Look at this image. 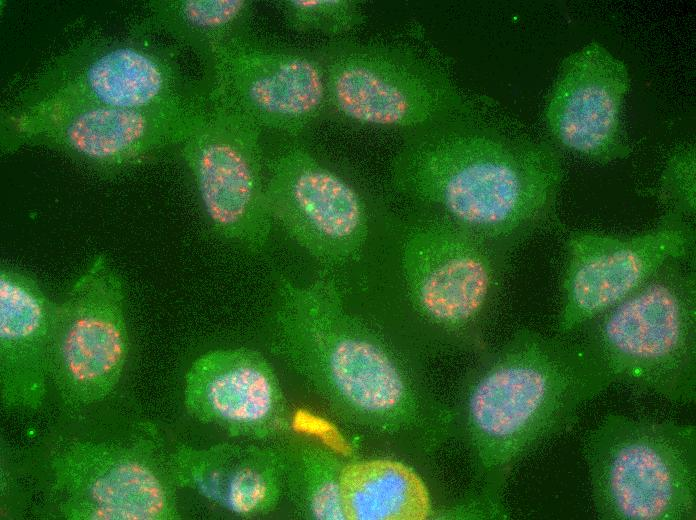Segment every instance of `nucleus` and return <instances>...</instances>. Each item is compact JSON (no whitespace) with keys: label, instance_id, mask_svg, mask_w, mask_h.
Here are the masks:
<instances>
[{"label":"nucleus","instance_id":"obj_22","mask_svg":"<svg viewBox=\"0 0 696 520\" xmlns=\"http://www.w3.org/2000/svg\"><path fill=\"white\" fill-rule=\"evenodd\" d=\"M274 448L284 494L296 514L308 520H345L340 478L346 460L328 445L300 434L285 435Z\"/></svg>","mask_w":696,"mask_h":520},{"label":"nucleus","instance_id":"obj_5","mask_svg":"<svg viewBox=\"0 0 696 520\" xmlns=\"http://www.w3.org/2000/svg\"><path fill=\"white\" fill-rule=\"evenodd\" d=\"M578 331L579 341L608 386L623 384L674 404L695 401L692 259L666 263Z\"/></svg>","mask_w":696,"mask_h":520},{"label":"nucleus","instance_id":"obj_21","mask_svg":"<svg viewBox=\"0 0 696 520\" xmlns=\"http://www.w3.org/2000/svg\"><path fill=\"white\" fill-rule=\"evenodd\" d=\"M251 0H152L138 33H161L194 52L205 66L228 41L252 33Z\"/></svg>","mask_w":696,"mask_h":520},{"label":"nucleus","instance_id":"obj_16","mask_svg":"<svg viewBox=\"0 0 696 520\" xmlns=\"http://www.w3.org/2000/svg\"><path fill=\"white\" fill-rule=\"evenodd\" d=\"M630 88L626 64L598 42L561 63L544 107L551 138L599 164L630 154L623 107Z\"/></svg>","mask_w":696,"mask_h":520},{"label":"nucleus","instance_id":"obj_8","mask_svg":"<svg viewBox=\"0 0 696 520\" xmlns=\"http://www.w3.org/2000/svg\"><path fill=\"white\" fill-rule=\"evenodd\" d=\"M179 48L146 36H93L50 60L20 91L15 108L96 104L137 110H197L204 84L181 68Z\"/></svg>","mask_w":696,"mask_h":520},{"label":"nucleus","instance_id":"obj_2","mask_svg":"<svg viewBox=\"0 0 696 520\" xmlns=\"http://www.w3.org/2000/svg\"><path fill=\"white\" fill-rule=\"evenodd\" d=\"M564 172L553 142L475 98L465 112L403 137L390 182L409 206L440 214L512 254L557 226Z\"/></svg>","mask_w":696,"mask_h":520},{"label":"nucleus","instance_id":"obj_13","mask_svg":"<svg viewBox=\"0 0 696 520\" xmlns=\"http://www.w3.org/2000/svg\"><path fill=\"white\" fill-rule=\"evenodd\" d=\"M127 356L122 280L99 255L65 299L54 303L48 380L66 410L75 413L112 393Z\"/></svg>","mask_w":696,"mask_h":520},{"label":"nucleus","instance_id":"obj_19","mask_svg":"<svg viewBox=\"0 0 696 520\" xmlns=\"http://www.w3.org/2000/svg\"><path fill=\"white\" fill-rule=\"evenodd\" d=\"M171 463L179 488L192 489L239 517L264 516L284 495L274 446L229 442L206 448L179 445L171 452Z\"/></svg>","mask_w":696,"mask_h":520},{"label":"nucleus","instance_id":"obj_14","mask_svg":"<svg viewBox=\"0 0 696 520\" xmlns=\"http://www.w3.org/2000/svg\"><path fill=\"white\" fill-rule=\"evenodd\" d=\"M261 133L240 113L208 100L180 144L210 227L218 236L252 252L265 246L273 225Z\"/></svg>","mask_w":696,"mask_h":520},{"label":"nucleus","instance_id":"obj_24","mask_svg":"<svg viewBox=\"0 0 696 520\" xmlns=\"http://www.w3.org/2000/svg\"><path fill=\"white\" fill-rule=\"evenodd\" d=\"M695 149L682 145L669 156L659 180L661 222L692 225L695 216Z\"/></svg>","mask_w":696,"mask_h":520},{"label":"nucleus","instance_id":"obj_20","mask_svg":"<svg viewBox=\"0 0 696 520\" xmlns=\"http://www.w3.org/2000/svg\"><path fill=\"white\" fill-rule=\"evenodd\" d=\"M340 491L348 520H432L443 507L424 476L401 456L346 460Z\"/></svg>","mask_w":696,"mask_h":520},{"label":"nucleus","instance_id":"obj_10","mask_svg":"<svg viewBox=\"0 0 696 520\" xmlns=\"http://www.w3.org/2000/svg\"><path fill=\"white\" fill-rule=\"evenodd\" d=\"M265 164L273 223L321 269L342 275L360 262L392 212L378 208L351 177L304 143L284 145Z\"/></svg>","mask_w":696,"mask_h":520},{"label":"nucleus","instance_id":"obj_4","mask_svg":"<svg viewBox=\"0 0 696 520\" xmlns=\"http://www.w3.org/2000/svg\"><path fill=\"white\" fill-rule=\"evenodd\" d=\"M382 237V313L372 320L424 361L482 351L511 254L411 206L392 212Z\"/></svg>","mask_w":696,"mask_h":520},{"label":"nucleus","instance_id":"obj_12","mask_svg":"<svg viewBox=\"0 0 696 520\" xmlns=\"http://www.w3.org/2000/svg\"><path fill=\"white\" fill-rule=\"evenodd\" d=\"M206 107L190 111L78 103L13 107L3 116L2 147L47 146L97 171L113 172L180 145Z\"/></svg>","mask_w":696,"mask_h":520},{"label":"nucleus","instance_id":"obj_9","mask_svg":"<svg viewBox=\"0 0 696 520\" xmlns=\"http://www.w3.org/2000/svg\"><path fill=\"white\" fill-rule=\"evenodd\" d=\"M47 499L68 520H175L179 488L154 425L131 439L68 440L48 460Z\"/></svg>","mask_w":696,"mask_h":520},{"label":"nucleus","instance_id":"obj_18","mask_svg":"<svg viewBox=\"0 0 696 520\" xmlns=\"http://www.w3.org/2000/svg\"><path fill=\"white\" fill-rule=\"evenodd\" d=\"M54 303L26 273L0 270V394L3 410L36 411L44 401Z\"/></svg>","mask_w":696,"mask_h":520},{"label":"nucleus","instance_id":"obj_6","mask_svg":"<svg viewBox=\"0 0 696 520\" xmlns=\"http://www.w3.org/2000/svg\"><path fill=\"white\" fill-rule=\"evenodd\" d=\"M581 450L599 519H696L694 425L610 413Z\"/></svg>","mask_w":696,"mask_h":520},{"label":"nucleus","instance_id":"obj_17","mask_svg":"<svg viewBox=\"0 0 696 520\" xmlns=\"http://www.w3.org/2000/svg\"><path fill=\"white\" fill-rule=\"evenodd\" d=\"M184 404L197 421L234 437L271 440L289 424L275 371L248 348L218 349L197 358L185 375Z\"/></svg>","mask_w":696,"mask_h":520},{"label":"nucleus","instance_id":"obj_11","mask_svg":"<svg viewBox=\"0 0 696 520\" xmlns=\"http://www.w3.org/2000/svg\"><path fill=\"white\" fill-rule=\"evenodd\" d=\"M205 68L210 102L264 130L296 138L327 113L321 47L302 48L254 37L232 39Z\"/></svg>","mask_w":696,"mask_h":520},{"label":"nucleus","instance_id":"obj_7","mask_svg":"<svg viewBox=\"0 0 696 520\" xmlns=\"http://www.w3.org/2000/svg\"><path fill=\"white\" fill-rule=\"evenodd\" d=\"M321 47L327 113L403 137L468 110L475 101L430 52L408 42L339 39Z\"/></svg>","mask_w":696,"mask_h":520},{"label":"nucleus","instance_id":"obj_15","mask_svg":"<svg viewBox=\"0 0 696 520\" xmlns=\"http://www.w3.org/2000/svg\"><path fill=\"white\" fill-rule=\"evenodd\" d=\"M557 330L570 336L673 260H691L694 226L661 222L632 236L581 231L566 240Z\"/></svg>","mask_w":696,"mask_h":520},{"label":"nucleus","instance_id":"obj_23","mask_svg":"<svg viewBox=\"0 0 696 520\" xmlns=\"http://www.w3.org/2000/svg\"><path fill=\"white\" fill-rule=\"evenodd\" d=\"M361 3L358 0H276L273 5L293 31L342 36L366 22Z\"/></svg>","mask_w":696,"mask_h":520},{"label":"nucleus","instance_id":"obj_1","mask_svg":"<svg viewBox=\"0 0 696 520\" xmlns=\"http://www.w3.org/2000/svg\"><path fill=\"white\" fill-rule=\"evenodd\" d=\"M272 352L343 423L424 459L452 438L449 405L425 361L349 304L346 279L320 269L306 285L277 282Z\"/></svg>","mask_w":696,"mask_h":520},{"label":"nucleus","instance_id":"obj_3","mask_svg":"<svg viewBox=\"0 0 696 520\" xmlns=\"http://www.w3.org/2000/svg\"><path fill=\"white\" fill-rule=\"evenodd\" d=\"M609 386L579 339L516 331L484 348L449 406L452 438L468 453L477 488L503 493L515 465L570 429Z\"/></svg>","mask_w":696,"mask_h":520}]
</instances>
